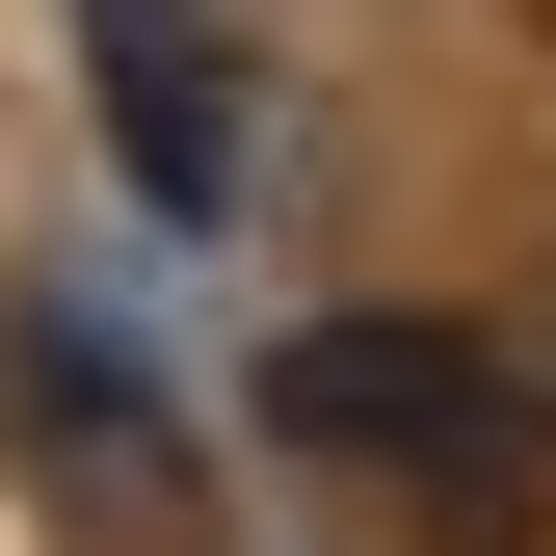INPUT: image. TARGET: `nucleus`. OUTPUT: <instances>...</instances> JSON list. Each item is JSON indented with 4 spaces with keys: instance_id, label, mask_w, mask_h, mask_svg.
Masks as SVG:
<instances>
[{
    "instance_id": "1",
    "label": "nucleus",
    "mask_w": 556,
    "mask_h": 556,
    "mask_svg": "<svg viewBox=\"0 0 556 556\" xmlns=\"http://www.w3.org/2000/svg\"><path fill=\"white\" fill-rule=\"evenodd\" d=\"M265 397H292V451L397 477V504H451L477 556L530 530V425H556V397L504 371V344H451V318H318V344H292Z\"/></svg>"
},
{
    "instance_id": "2",
    "label": "nucleus",
    "mask_w": 556,
    "mask_h": 556,
    "mask_svg": "<svg viewBox=\"0 0 556 556\" xmlns=\"http://www.w3.org/2000/svg\"><path fill=\"white\" fill-rule=\"evenodd\" d=\"M80 53H106V132H132L160 213H239V186H265V80H239L213 0H80Z\"/></svg>"
}]
</instances>
